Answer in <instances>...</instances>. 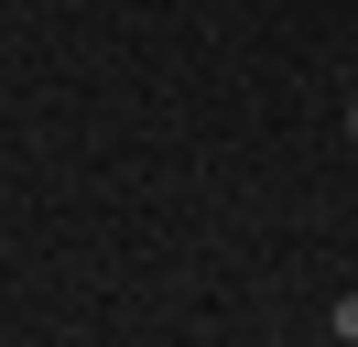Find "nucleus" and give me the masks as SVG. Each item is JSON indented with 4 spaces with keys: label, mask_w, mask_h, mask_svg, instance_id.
Masks as SVG:
<instances>
[{
    "label": "nucleus",
    "mask_w": 358,
    "mask_h": 347,
    "mask_svg": "<svg viewBox=\"0 0 358 347\" xmlns=\"http://www.w3.org/2000/svg\"><path fill=\"white\" fill-rule=\"evenodd\" d=\"M348 130H358V98H348Z\"/></svg>",
    "instance_id": "f257e3e1"
}]
</instances>
